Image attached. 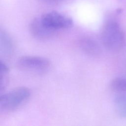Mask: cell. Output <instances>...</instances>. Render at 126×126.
Masks as SVG:
<instances>
[{"label":"cell","instance_id":"1","mask_svg":"<svg viewBox=\"0 0 126 126\" xmlns=\"http://www.w3.org/2000/svg\"><path fill=\"white\" fill-rule=\"evenodd\" d=\"M101 38L104 46L113 52L121 51L126 44L123 31L119 24L114 20H108L105 23L102 29Z\"/></svg>","mask_w":126,"mask_h":126},{"label":"cell","instance_id":"2","mask_svg":"<svg viewBox=\"0 0 126 126\" xmlns=\"http://www.w3.org/2000/svg\"><path fill=\"white\" fill-rule=\"evenodd\" d=\"M30 90L26 87H19L1 95L0 98L1 112H9L17 109L30 97Z\"/></svg>","mask_w":126,"mask_h":126},{"label":"cell","instance_id":"3","mask_svg":"<svg viewBox=\"0 0 126 126\" xmlns=\"http://www.w3.org/2000/svg\"><path fill=\"white\" fill-rule=\"evenodd\" d=\"M17 65L24 71L42 74L46 72L50 67V63L47 59L38 56H25L19 59Z\"/></svg>","mask_w":126,"mask_h":126},{"label":"cell","instance_id":"4","mask_svg":"<svg viewBox=\"0 0 126 126\" xmlns=\"http://www.w3.org/2000/svg\"><path fill=\"white\" fill-rule=\"evenodd\" d=\"M40 18L46 27L55 32L58 30L68 29L73 24L70 17L57 11L46 13Z\"/></svg>","mask_w":126,"mask_h":126},{"label":"cell","instance_id":"5","mask_svg":"<svg viewBox=\"0 0 126 126\" xmlns=\"http://www.w3.org/2000/svg\"><path fill=\"white\" fill-rule=\"evenodd\" d=\"M31 34L38 39H47L55 35L56 32L48 29L41 22L40 18L32 20L29 26Z\"/></svg>","mask_w":126,"mask_h":126},{"label":"cell","instance_id":"6","mask_svg":"<svg viewBox=\"0 0 126 126\" xmlns=\"http://www.w3.org/2000/svg\"><path fill=\"white\" fill-rule=\"evenodd\" d=\"M78 45L79 48L88 56L97 57L101 54L100 47L95 40L90 37H82L78 40Z\"/></svg>","mask_w":126,"mask_h":126},{"label":"cell","instance_id":"7","mask_svg":"<svg viewBox=\"0 0 126 126\" xmlns=\"http://www.w3.org/2000/svg\"><path fill=\"white\" fill-rule=\"evenodd\" d=\"M0 54L4 57H9L13 53L14 49V43L8 34L4 31L0 30Z\"/></svg>","mask_w":126,"mask_h":126},{"label":"cell","instance_id":"8","mask_svg":"<svg viewBox=\"0 0 126 126\" xmlns=\"http://www.w3.org/2000/svg\"><path fill=\"white\" fill-rule=\"evenodd\" d=\"M114 107L117 115L126 118V94H121L114 99Z\"/></svg>","mask_w":126,"mask_h":126},{"label":"cell","instance_id":"9","mask_svg":"<svg viewBox=\"0 0 126 126\" xmlns=\"http://www.w3.org/2000/svg\"><path fill=\"white\" fill-rule=\"evenodd\" d=\"M111 89L118 93L126 92V78H116L110 84Z\"/></svg>","mask_w":126,"mask_h":126},{"label":"cell","instance_id":"10","mask_svg":"<svg viewBox=\"0 0 126 126\" xmlns=\"http://www.w3.org/2000/svg\"><path fill=\"white\" fill-rule=\"evenodd\" d=\"M0 92H2L6 87L8 83V75L9 68L1 60L0 62Z\"/></svg>","mask_w":126,"mask_h":126},{"label":"cell","instance_id":"11","mask_svg":"<svg viewBox=\"0 0 126 126\" xmlns=\"http://www.w3.org/2000/svg\"><path fill=\"white\" fill-rule=\"evenodd\" d=\"M41 0L49 4H55V3H59L61 1H62L63 0Z\"/></svg>","mask_w":126,"mask_h":126}]
</instances>
